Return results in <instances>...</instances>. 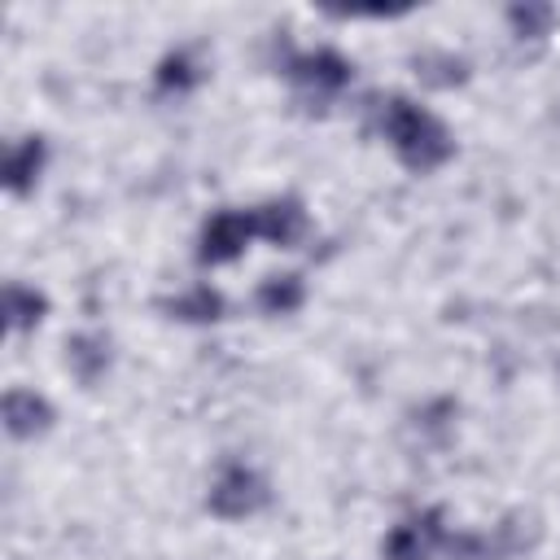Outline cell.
Instances as JSON below:
<instances>
[{
    "label": "cell",
    "mask_w": 560,
    "mask_h": 560,
    "mask_svg": "<svg viewBox=\"0 0 560 560\" xmlns=\"http://www.w3.org/2000/svg\"><path fill=\"white\" fill-rule=\"evenodd\" d=\"M153 79H158V88H162V92H188L201 74H197V61H192L184 48H175V52H166V57L158 61Z\"/></svg>",
    "instance_id": "5bb4252c"
},
{
    "label": "cell",
    "mask_w": 560,
    "mask_h": 560,
    "mask_svg": "<svg viewBox=\"0 0 560 560\" xmlns=\"http://www.w3.org/2000/svg\"><path fill=\"white\" fill-rule=\"evenodd\" d=\"M52 420H57V411H52V402L44 394L22 389V385H13L4 394V429H9V438H22V442L39 438V433L52 429Z\"/></svg>",
    "instance_id": "8992f818"
},
{
    "label": "cell",
    "mask_w": 560,
    "mask_h": 560,
    "mask_svg": "<svg viewBox=\"0 0 560 560\" xmlns=\"http://www.w3.org/2000/svg\"><path fill=\"white\" fill-rule=\"evenodd\" d=\"M446 542V529H442V512L429 508V512H416L407 521H398L385 542H381V556L385 560H433V551H442Z\"/></svg>",
    "instance_id": "277c9868"
},
{
    "label": "cell",
    "mask_w": 560,
    "mask_h": 560,
    "mask_svg": "<svg viewBox=\"0 0 560 560\" xmlns=\"http://www.w3.org/2000/svg\"><path fill=\"white\" fill-rule=\"evenodd\" d=\"M66 368L83 381V385H96L105 372H109V341L96 337V332H79L66 341Z\"/></svg>",
    "instance_id": "30bf717a"
},
{
    "label": "cell",
    "mask_w": 560,
    "mask_h": 560,
    "mask_svg": "<svg viewBox=\"0 0 560 560\" xmlns=\"http://www.w3.org/2000/svg\"><path fill=\"white\" fill-rule=\"evenodd\" d=\"M381 131H385L394 158H398L407 171H416V175H429V171H438V166H446V162L455 158V136H451V127H446L433 109L416 105L411 96H389V101H385V109H381Z\"/></svg>",
    "instance_id": "6da1fadb"
},
{
    "label": "cell",
    "mask_w": 560,
    "mask_h": 560,
    "mask_svg": "<svg viewBox=\"0 0 560 560\" xmlns=\"http://www.w3.org/2000/svg\"><path fill=\"white\" fill-rule=\"evenodd\" d=\"M284 74L302 88V92H315V96H332L350 83L354 66L337 52V48H311V52H293L284 61Z\"/></svg>",
    "instance_id": "5b68a950"
},
{
    "label": "cell",
    "mask_w": 560,
    "mask_h": 560,
    "mask_svg": "<svg viewBox=\"0 0 560 560\" xmlns=\"http://www.w3.org/2000/svg\"><path fill=\"white\" fill-rule=\"evenodd\" d=\"M44 162H48L44 136H22V140L4 153V188H9L13 197H26V192L35 188V179H39Z\"/></svg>",
    "instance_id": "ba28073f"
},
{
    "label": "cell",
    "mask_w": 560,
    "mask_h": 560,
    "mask_svg": "<svg viewBox=\"0 0 560 560\" xmlns=\"http://www.w3.org/2000/svg\"><path fill=\"white\" fill-rule=\"evenodd\" d=\"M254 298H258V306L267 315H293L306 302V284H302L298 271H280V276H267Z\"/></svg>",
    "instance_id": "7c38bea8"
},
{
    "label": "cell",
    "mask_w": 560,
    "mask_h": 560,
    "mask_svg": "<svg viewBox=\"0 0 560 560\" xmlns=\"http://www.w3.org/2000/svg\"><path fill=\"white\" fill-rule=\"evenodd\" d=\"M254 232L271 245H298L306 232V210L298 197H271L254 206Z\"/></svg>",
    "instance_id": "52a82bcc"
},
{
    "label": "cell",
    "mask_w": 560,
    "mask_h": 560,
    "mask_svg": "<svg viewBox=\"0 0 560 560\" xmlns=\"http://www.w3.org/2000/svg\"><path fill=\"white\" fill-rule=\"evenodd\" d=\"M223 311H228V302L214 284H192L166 302V315L179 324H214V319H223Z\"/></svg>",
    "instance_id": "9c48e42d"
},
{
    "label": "cell",
    "mask_w": 560,
    "mask_h": 560,
    "mask_svg": "<svg viewBox=\"0 0 560 560\" xmlns=\"http://www.w3.org/2000/svg\"><path fill=\"white\" fill-rule=\"evenodd\" d=\"M267 499H271V490H267V481H262L258 468H249V464H223L219 477L210 481L206 508L214 516H223V521H245L258 508H267Z\"/></svg>",
    "instance_id": "7a4b0ae2"
},
{
    "label": "cell",
    "mask_w": 560,
    "mask_h": 560,
    "mask_svg": "<svg viewBox=\"0 0 560 560\" xmlns=\"http://www.w3.org/2000/svg\"><path fill=\"white\" fill-rule=\"evenodd\" d=\"M254 210H214L201 228V241H197V262L201 267H223L232 258L245 254V245L254 241Z\"/></svg>",
    "instance_id": "3957f363"
},
{
    "label": "cell",
    "mask_w": 560,
    "mask_h": 560,
    "mask_svg": "<svg viewBox=\"0 0 560 560\" xmlns=\"http://www.w3.org/2000/svg\"><path fill=\"white\" fill-rule=\"evenodd\" d=\"M551 22H556V9H551V4L525 0V4H512V9H508V26H512L521 39H542V35L551 31Z\"/></svg>",
    "instance_id": "9a60e30c"
},
{
    "label": "cell",
    "mask_w": 560,
    "mask_h": 560,
    "mask_svg": "<svg viewBox=\"0 0 560 560\" xmlns=\"http://www.w3.org/2000/svg\"><path fill=\"white\" fill-rule=\"evenodd\" d=\"M4 315H9V328H13V332H31V328H39V319L48 315V298H44L35 284L9 280V284H4Z\"/></svg>",
    "instance_id": "8fae6325"
},
{
    "label": "cell",
    "mask_w": 560,
    "mask_h": 560,
    "mask_svg": "<svg viewBox=\"0 0 560 560\" xmlns=\"http://www.w3.org/2000/svg\"><path fill=\"white\" fill-rule=\"evenodd\" d=\"M416 74L433 88H455L468 79V61L455 57V52H420L416 57Z\"/></svg>",
    "instance_id": "4fadbf2b"
}]
</instances>
